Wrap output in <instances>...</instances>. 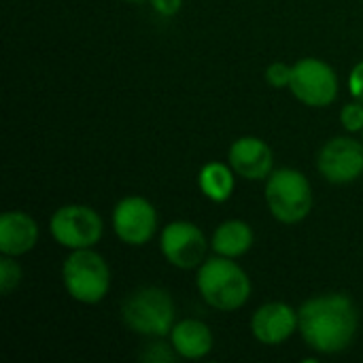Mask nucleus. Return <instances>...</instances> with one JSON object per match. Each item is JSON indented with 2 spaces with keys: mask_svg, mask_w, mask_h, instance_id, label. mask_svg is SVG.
<instances>
[{
  "mask_svg": "<svg viewBox=\"0 0 363 363\" xmlns=\"http://www.w3.org/2000/svg\"><path fill=\"white\" fill-rule=\"evenodd\" d=\"M298 317V332L304 342L321 355L342 353L353 342L359 328L357 306L345 294L311 298L302 304Z\"/></svg>",
  "mask_w": 363,
  "mask_h": 363,
  "instance_id": "obj_1",
  "label": "nucleus"
},
{
  "mask_svg": "<svg viewBox=\"0 0 363 363\" xmlns=\"http://www.w3.org/2000/svg\"><path fill=\"white\" fill-rule=\"evenodd\" d=\"M202 300L221 313L242 308L251 298V281L232 257H213L198 268L196 279Z\"/></svg>",
  "mask_w": 363,
  "mask_h": 363,
  "instance_id": "obj_2",
  "label": "nucleus"
},
{
  "mask_svg": "<svg viewBox=\"0 0 363 363\" xmlns=\"http://www.w3.org/2000/svg\"><path fill=\"white\" fill-rule=\"evenodd\" d=\"M121 319L134 334L164 338L174 328V302L166 289L145 287L125 298Z\"/></svg>",
  "mask_w": 363,
  "mask_h": 363,
  "instance_id": "obj_3",
  "label": "nucleus"
},
{
  "mask_svg": "<svg viewBox=\"0 0 363 363\" xmlns=\"http://www.w3.org/2000/svg\"><path fill=\"white\" fill-rule=\"evenodd\" d=\"M62 281L72 300L98 304L111 289V270L104 257L94 249H77L64 259Z\"/></svg>",
  "mask_w": 363,
  "mask_h": 363,
  "instance_id": "obj_4",
  "label": "nucleus"
},
{
  "mask_svg": "<svg viewBox=\"0 0 363 363\" xmlns=\"http://www.w3.org/2000/svg\"><path fill=\"white\" fill-rule=\"evenodd\" d=\"M266 204L270 215L287 225L300 223L313 208L308 179L294 168H279L266 179Z\"/></svg>",
  "mask_w": 363,
  "mask_h": 363,
  "instance_id": "obj_5",
  "label": "nucleus"
},
{
  "mask_svg": "<svg viewBox=\"0 0 363 363\" xmlns=\"http://www.w3.org/2000/svg\"><path fill=\"white\" fill-rule=\"evenodd\" d=\"M51 236L64 249H91L104 234L102 217L85 204L60 206L49 221Z\"/></svg>",
  "mask_w": 363,
  "mask_h": 363,
  "instance_id": "obj_6",
  "label": "nucleus"
},
{
  "mask_svg": "<svg viewBox=\"0 0 363 363\" xmlns=\"http://www.w3.org/2000/svg\"><path fill=\"white\" fill-rule=\"evenodd\" d=\"M289 89L302 104L323 108L330 106L338 96V77L328 62L304 57L294 64Z\"/></svg>",
  "mask_w": 363,
  "mask_h": 363,
  "instance_id": "obj_7",
  "label": "nucleus"
},
{
  "mask_svg": "<svg viewBox=\"0 0 363 363\" xmlns=\"http://www.w3.org/2000/svg\"><path fill=\"white\" fill-rule=\"evenodd\" d=\"M166 262L181 270L200 268L206 259L208 242L204 232L189 221H172L164 228L160 238Z\"/></svg>",
  "mask_w": 363,
  "mask_h": 363,
  "instance_id": "obj_8",
  "label": "nucleus"
},
{
  "mask_svg": "<svg viewBox=\"0 0 363 363\" xmlns=\"http://www.w3.org/2000/svg\"><path fill=\"white\" fill-rule=\"evenodd\" d=\"M113 230L117 238L130 247L147 245L157 230L155 206L140 196L123 198L113 211Z\"/></svg>",
  "mask_w": 363,
  "mask_h": 363,
  "instance_id": "obj_9",
  "label": "nucleus"
},
{
  "mask_svg": "<svg viewBox=\"0 0 363 363\" xmlns=\"http://www.w3.org/2000/svg\"><path fill=\"white\" fill-rule=\"evenodd\" d=\"M319 172L336 185L353 183L363 174V145L353 138H332L323 145L317 160Z\"/></svg>",
  "mask_w": 363,
  "mask_h": 363,
  "instance_id": "obj_10",
  "label": "nucleus"
},
{
  "mask_svg": "<svg viewBox=\"0 0 363 363\" xmlns=\"http://www.w3.org/2000/svg\"><path fill=\"white\" fill-rule=\"evenodd\" d=\"M300 325L298 313L285 302H268L257 308L251 319V332L257 342L277 347L289 340Z\"/></svg>",
  "mask_w": 363,
  "mask_h": 363,
  "instance_id": "obj_11",
  "label": "nucleus"
},
{
  "mask_svg": "<svg viewBox=\"0 0 363 363\" xmlns=\"http://www.w3.org/2000/svg\"><path fill=\"white\" fill-rule=\"evenodd\" d=\"M232 170L247 181H264L272 174L274 153L270 145L257 136H242L232 143L228 153Z\"/></svg>",
  "mask_w": 363,
  "mask_h": 363,
  "instance_id": "obj_12",
  "label": "nucleus"
},
{
  "mask_svg": "<svg viewBox=\"0 0 363 363\" xmlns=\"http://www.w3.org/2000/svg\"><path fill=\"white\" fill-rule=\"evenodd\" d=\"M38 240L36 221L21 211H6L0 217V253L19 257L30 253Z\"/></svg>",
  "mask_w": 363,
  "mask_h": 363,
  "instance_id": "obj_13",
  "label": "nucleus"
},
{
  "mask_svg": "<svg viewBox=\"0 0 363 363\" xmlns=\"http://www.w3.org/2000/svg\"><path fill=\"white\" fill-rule=\"evenodd\" d=\"M170 342L183 359H202L213 351L211 328L198 319H185L177 323L170 332Z\"/></svg>",
  "mask_w": 363,
  "mask_h": 363,
  "instance_id": "obj_14",
  "label": "nucleus"
},
{
  "mask_svg": "<svg viewBox=\"0 0 363 363\" xmlns=\"http://www.w3.org/2000/svg\"><path fill=\"white\" fill-rule=\"evenodd\" d=\"M253 240H255V236H253V230L249 223H245L240 219H230L215 230L211 247L217 255L236 259L253 247Z\"/></svg>",
  "mask_w": 363,
  "mask_h": 363,
  "instance_id": "obj_15",
  "label": "nucleus"
},
{
  "mask_svg": "<svg viewBox=\"0 0 363 363\" xmlns=\"http://www.w3.org/2000/svg\"><path fill=\"white\" fill-rule=\"evenodd\" d=\"M234 170L232 166H225L221 162H208L202 166L198 174V185L200 191L211 200V202H225L230 200L234 191Z\"/></svg>",
  "mask_w": 363,
  "mask_h": 363,
  "instance_id": "obj_16",
  "label": "nucleus"
},
{
  "mask_svg": "<svg viewBox=\"0 0 363 363\" xmlns=\"http://www.w3.org/2000/svg\"><path fill=\"white\" fill-rule=\"evenodd\" d=\"M21 283V268L11 255H2L0 259V294L9 296Z\"/></svg>",
  "mask_w": 363,
  "mask_h": 363,
  "instance_id": "obj_17",
  "label": "nucleus"
},
{
  "mask_svg": "<svg viewBox=\"0 0 363 363\" xmlns=\"http://www.w3.org/2000/svg\"><path fill=\"white\" fill-rule=\"evenodd\" d=\"M179 357V353L174 351L172 342L166 345V342H151V345H145L143 353H140V359L147 363H174Z\"/></svg>",
  "mask_w": 363,
  "mask_h": 363,
  "instance_id": "obj_18",
  "label": "nucleus"
},
{
  "mask_svg": "<svg viewBox=\"0 0 363 363\" xmlns=\"http://www.w3.org/2000/svg\"><path fill=\"white\" fill-rule=\"evenodd\" d=\"M291 72H294V66H287L285 62H274L266 68V81L268 85L283 89L291 83Z\"/></svg>",
  "mask_w": 363,
  "mask_h": 363,
  "instance_id": "obj_19",
  "label": "nucleus"
},
{
  "mask_svg": "<svg viewBox=\"0 0 363 363\" xmlns=\"http://www.w3.org/2000/svg\"><path fill=\"white\" fill-rule=\"evenodd\" d=\"M340 121L345 125V130L349 132H362L363 130V104L362 102H351L342 108L340 113Z\"/></svg>",
  "mask_w": 363,
  "mask_h": 363,
  "instance_id": "obj_20",
  "label": "nucleus"
},
{
  "mask_svg": "<svg viewBox=\"0 0 363 363\" xmlns=\"http://www.w3.org/2000/svg\"><path fill=\"white\" fill-rule=\"evenodd\" d=\"M349 89H351V96L363 104V60L349 74Z\"/></svg>",
  "mask_w": 363,
  "mask_h": 363,
  "instance_id": "obj_21",
  "label": "nucleus"
},
{
  "mask_svg": "<svg viewBox=\"0 0 363 363\" xmlns=\"http://www.w3.org/2000/svg\"><path fill=\"white\" fill-rule=\"evenodd\" d=\"M151 4H153V9H155L160 15H164V17H174V15L181 11L183 0H151Z\"/></svg>",
  "mask_w": 363,
  "mask_h": 363,
  "instance_id": "obj_22",
  "label": "nucleus"
},
{
  "mask_svg": "<svg viewBox=\"0 0 363 363\" xmlns=\"http://www.w3.org/2000/svg\"><path fill=\"white\" fill-rule=\"evenodd\" d=\"M125 2H145V0H125Z\"/></svg>",
  "mask_w": 363,
  "mask_h": 363,
  "instance_id": "obj_23",
  "label": "nucleus"
},
{
  "mask_svg": "<svg viewBox=\"0 0 363 363\" xmlns=\"http://www.w3.org/2000/svg\"><path fill=\"white\" fill-rule=\"evenodd\" d=\"M362 134H363V130H362Z\"/></svg>",
  "mask_w": 363,
  "mask_h": 363,
  "instance_id": "obj_24",
  "label": "nucleus"
}]
</instances>
